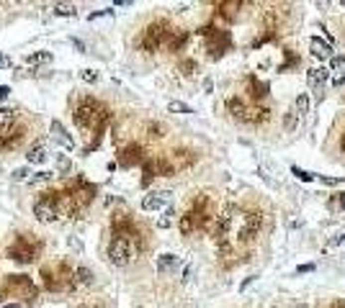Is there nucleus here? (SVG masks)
I'll return each instance as SVG.
<instances>
[{
  "label": "nucleus",
  "instance_id": "nucleus-15",
  "mask_svg": "<svg viewBox=\"0 0 345 308\" xmlns=\"http://www.w3.org/2000/svg\"><path fill=\"white\" fill-rule=\"evenodd\" d=\"M294 111L299 113V118H304V116L309 113V95H307V92H302V95L296 98V103H294Z\"/></svg>",
  "mask_w": 345,
  "mask_h": 308
},
{
  "label": "nucleus",
  "instance_id": "nucleus-32",
  "mask_svg": "<svg viewBox=\"0 0 345 308\" xmlns=\"http://www.w3.org/2000/svg\"><path fill=\"white\" fill-rule=\"evenodd\" d=\"M296 308H309V306H296Z\"/></svg>",
  "mask_w": 345,
  "mask_h": 308
},
{
  "label": "nucleus",
  "instance_id": "nucleus-30",
  "mask_svg": "<svg viewBox=\"0 0 345 308\" xmlns=\"http://www.w3.org/2000/svg\"><path fill=\"white\" fill-rule=\"evenodd\" d=\"M8 65V59H0V67H5Z\"/></svg>",
  "mask_w": 345,
  "mask_h": 308
},
{
  "label": "nucleus",
  "instance_id": "nucleus-21",
  "mask_svg": "<svg viewBox=\"0 0 345 308\" xmlns=\"http://www.w3.org/2000/svg\"><path fill=\"white\" fill-rule=\"evenodd\" d=\"M333 72H345V57H333Z\"/></svg>",
  "mask_w": 345,
  "mask_h": 308
},
{
  "label": "nucleus",
  "instance_id": "nucleus-13",
  "mask_svg": "<svg viewBox=\"0 0 345 308\" xmlns=\"http://www.w3.org/2000/svg\"><path fill=\"white\" fill-rule=\"evenodd\" d=\"M227 105H230V113H232V116H237V118H242V121H245V118H247V113H250L247 108H245V103L239 100V98H230V103H227Z\"/></svg>",
  "mask_w": 345,
  "mask_h": 308
},
{
  "label": "nucleus",
  "instance_id": "nucleus-5",
  "mask_svg": "<svg viewBox=\"0 0 345 308\" xmlns=\"http://www.w3.org/2000/svg\"><path fill=\"white\" fill-rule=\"evenodd\" d=\"M129 257H131V241H129V236H118L116 234V239L109 244V259L114 262V265H126Z\"/></svg>",
  "mask_w": 345,
  "mask_h": 308
},
{
  "label": "nucleus",
  "instance_id": "nucleus-12",
  "mask_svg": "<svg viewBox=\"0 0 345 308\" xmlns=\"http://www.w3.org/2000/svg\"><path fill=\"white\" fill-rule=\"evenodd\" d=\"M142 162V149L139 147H129V149H124V154H121V164H139Z\"/></svg>",
  "mask_w": 345,
  "mask_h": 308
},
{
  "label": "nucleus",
  "instance_id": "nucleus-19",
  "mask_svg": "<svg viewBox=\"0 0 345 308\" xmlns=\"http://www.w3.org/2000/svg\"><path fill=\"white\" fill-rule=\"evenodd\" d=\"M75 275H78V283H91L93 280V272L85 270V267H78V270H75Z\"/></svg>",
  "mask_w": 345,
  "mask_h": 308
},
{
  "label": "nucleus",
  "instance_id": "nucleus-24",
  "mask_svg": "<svg viewBox=\"0 0 345 308\" xmlns=\"http://www.w3.org/2000/svg\"><path fill=\"white\" fill-rule=\"evenodd\" d=\"M170 216H173V211H168V213H165V216H162V219L157 221V226H160V229H168V226L173 224V219H170Z\"/></svg>",
  "mask_w": 345,
  "mask_h": 308
},
{
  "label": "nucleus",
  "instance_id": "nucleus-25",
  "mask_svg": "<svg viewBox=\"0 0 345 308\" xmlns=\"http://www.w3.org/2000/svg\"><path fill=\"white\" fill-rule=\"evenodd\" d=\"M181 70H186V75H188L191 70H196V65H193V62H183V65H181Z\"/></svg>",
  "mask_w": 345,
  "mask_h": 308
},
{
  "label": "nucleus",
  "instance_id": "nucleus-8",
  "mask_svg": "<svg viewBox=\"0 0 345 308\" xmlns=\"http://www.w3.org/2000/svg\"><path fill=\"white\" fill-rule=\"evenodd\" d=\"M170 200V193H149V195H144V200H142V208L144 211H157V208H162L165 203Z\"/></svg>",
  "mask_w": 345,
  "mask_h": 308
},
{
  "label": "nucleus",
  "instance_id": "nucleus-28",
  "mask_svg": "<svg viewBox=\"0 0 345 308\" xmlns=\"http://www.w3.org/2000/svg\"><path fill=\"white\" fill-rule=\"evenodd\" d=\"M312 270H314V265H304V267H299L296 272H312Z\"/></svg>",
  "mask_w": 345,
  "mask_h": 308
},
{
  "label": "nucleus",
  "instance_id": "nucleus-16",
  "mask_svg": "<svg viewBox=\"0 0 345 308\" xmlns=\"http://www.w3.org/2000/svg\"><path fill=\"white\" fill-rule=\"evenodd\" d=\"M296 123H299V113L291 108V111H286V118H283V131H286V134H294V131H296Z\"/></svg>",
  "mask_w": 345,
  "mask_h": 308
},
{
  "label": "nucleus",
  "instance_id": "nucleus-20",
  "mask_svg": "<svg viewBox=\"0 0 345 308\" xmlns=\"http://www.w3.org/2000/svg\"><path fill=\"white\" fill-rule=\"evenodd\" d=\"M291 172H294L299 180H304V182H312V180H314L312 172H304V169H299V167H291Z\"/></svg>",
  "mask_w": 345,
  "mask_h": 308
},
{
  "label": "nucleus",
  "instance_id": "nucleus-10",
  "mask_svg": "<svg viewBox=\"0 0 345 308\" xmlns=\"http://www.w3.org/2000/svg\"><path fill=\"white\" fill-rule=\"evenodd\" d=\"M178 265H181V259H178L175 254L157 257V272H173V270H178Z\"/></svg>",
  "mask_w": 345,
  "mask_h": 308
},
{
  "label": "nucleus",
  "instance_id": "nucleus-1",
  "mask_svg": "<svg viewBox=\"0 0 345 308\" xmlns=\"http://www.w3.org/2000/svg\"><path fill=\"white\" fill-rule=\"evenodd\" d=\"M106 121V108L101 103L85 98L78 108H75V123L83 129V131H98Z\"/></svg>",
  "mask_w": 345,
  "mask_h": 308
},
{
  "label": "nucleus",
  "instance_id": "nucleus-11",
  "mask_svg": "<svg viewBox=\"0 0 345 308\" xmlns=\"http://www.w3.org/2000/svg\"><path fill=\"white\" fill-rule=\"evenodd\" d=\"M13 126H16V113H13L10 108H0V136L5 131H10Z\"/></svg>",
  "mask_w": 345,
  "mask_h": 308
},
{
  "label": "nucleus",
  "instance_id": "nucleus-7",
  "mask_svg": "<svg viewBox=\"0 0 345 308\" xmlns=\"http://www.w3.org/2000/svg\"><path fill=\"white\" fill-rule=\"evenodd\" d=\"M309 52L317 59H330L333 57V46H330V41H322L320 36H312L309 39Z\"/></svg>",
  "mask_w": 345,
  "mask_h": 308
},
{
  "label": "nucleus",
  "instance_id": "nucleus-18",
  "mask_svg": "<svg viewBox=\"0 0 345 308\" xmlns=\"http://www.w3.org/2000/svg\"><path fill=\"white\" fill-rule=\"evenodd\" d=\"M26 157H28V162H31V164H39V162H44V144H36L31 152L26 154Z\"/></svg>",
  "mask_w": 345,
  "mask_h": 308
},
{
  "label": "nucleus",
  "instance_id": "nucleus-23",
  "mask_svg": "<svg viewBox=\"0 0 345 308\" xmlns=\"http://www.w3.org/2000/svg\"><path fill=\"white\" fill-rule=\"evenodd\" d=\"M54 10H57L59 15H72V13H75V8H72V5H65V3L54 5Z\"/></svg>",
  "mask_w": 345,
  "mask_h": 308
},
{
  "label": "nucleus",
  "instance_id": "nucleus-31",
  "mask_svg": "<svg viewBox=\"0 0 345 308\" xmlns=\"http://www.w3.org/2000/svg\"><path fill=\"white\" fill-rule=\"evenodd\" d=\"M343 152H345V136H343Z\"/></svg>",
  "mask_w": 345,
  "mask_h": 308
},
{
  "label": "nucleus",
  "instance_id": "nucleus-26",
  "mask_svg": "<svg viewBox=\"0 0 345 308\" xmlns=\"http://www.w3.org/2000/svg\"><path fill=\"white\" fill-rule=\"evenodd\" d=\"M83 77H85L88 82H93V80H96V72H91V70H88V72H83Z\"/></svg>",
  "mask_w": 345,
  "mask_h": 308
},
{
  "label": "nucleus",
  "instance_id": "nucleus-14",
  "mask_svg": "<svg viewBox=\"0 0 345 308\" xmlns=\"http://www.w3.org/2000/svg\"><path fill=\"white\" fill-rule=\"evenodd\" d=\"M186 41V31H170V36H168V49H181Z\"/></svg>",
  "mask_w": 345,
  "mask_h": 308
},
{
  "label": "nucleus",
  "instance_id": "nucleus-17",
  "mask_svg": "<svg viewBox=\"0 0 345 308\" xmlns=\"http://www.w3.org/2000/svg\"><path fill=\"white\" fill-rule=\"evenodd\" d=\"M327 208H330V211H345V193H335V195H330Z\"/></svg>",
  "mask_w": 345,
  "mask_h": 308
},
{
  "label": "nucleus",
  "instance_id": "nucleus-4",
  "mask_svg": "<svg viewBox=\"0 0 345 308\" xmlns=\"http://www.w3.org/2000/svg\"><path fill=\"white\" fill-rule=\"evenodd\" d=\"M34 216L39 221H54L59 216V195L57 193H44L34 203Z\"/></svg>",
  "mask_w": 345,
  "mask_h": 308
},
{
  "label": "nucleus",
  "instance_id": "nucleus-29",
  "mask_svg": "<svg viewBox=\"0 0 345 308\" xmlns=\"http://www.w3.org/2000/svg\"><path fill=\"white\" fill-rule=\"evenodd\" d=\"M3 308H21V306H16V303H8V306H3Z\"/></svg>",
  "mask_w": 345,
  "mask_h": 308
},
{
  "label": "nucleus",
  "instance_id": "nucleus-27",
  "mask_svg": "<svg viewBox=\"0 0 345 308\" xmlns=\"http://www.w3.org/2000/svg\"><path fill=\"white\" fill-rule=\"evenodd\" d=\"M8 92H10V87H5V85H0V98H5Z\"/></svg>",
  "mask_w": 345,
  "mask_h": 308
},
{
  "label": "nucleus",
  "instance_id": "nucleus-2",
  "mask_svg": "<svg viewBox=\"0 0 345 308\" xmlns=\"http://www.w3.org/2000/svg\"><path fill=\"white\" fill-rule=\"evenodd\" d=\"M39 252H41V241L34 234H21L8 249V254L16 262H34L39 257Z\"/></svg>",
  "mask_w": 345,
  "mask_h": 308
},
{
  "label": "nucleus",
  "instance_id": "nucleus-22",
  "mask_svg": "<svg viewBox=\"0 0 345 308\" xmlns=\"http://www.w3.org/2000/svg\"><path fill=\"white\" fill-rule=\"evenodd\" d=\"M170 111H175V113H191V108H188L186 103H178V100H173V103H170Z\"/></svg>",
  "mask_w": 345,
  "mask_h": 308
},
{
  "label": "nucleus",
  "instance_id": "nucleus-9",
  "mask_svg": "<svg viewBox=\"0 0 345 308\" xmlns=\"http://www.w3.org/2000/svg\"><path fill=\"white\" fill-rule=\"evenodd\" d=\"M330 77V70H325V67H314V70H309L307 72V82H309V87H320L325 80Z\"/></svg>",
  "mask_w": 345,
  "mask_h": 308
},
{
  "label": "nucleus",
  "instance_id": "nucleus-6",
  "mask_svg": "<svg viewBox=\"0 0 345 308\" xmlns=\"http://www.w3.org/2000/svg\"><path fill=\"white\" fill-rule=\"evenodd\" d=\"M21 139H23V129L21 126H13L10 131H5L3 136H0V149H16L21 144Z\"/></svg>",
  "mask_w": 345,
  "mask_h": 308
},
{
  "label": "nucleus",
  "instance_id": "nucleus-3",
  "mask_svg": "<svg viewBox=\"0 0 345 308\" xmlns=\"http://www.w3.org/2000/svg\"><path fill=\"white\" fill-rule=\"evenodd\" d=\"M170 36V28L165 21H155L152 26H149L144 31V36H142V49L144 52H157L160 46L165 44V39Z\"/></svg>",
  "mask_w": 345,
  "mask_h": 308
}]
</instances>
